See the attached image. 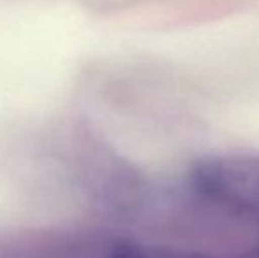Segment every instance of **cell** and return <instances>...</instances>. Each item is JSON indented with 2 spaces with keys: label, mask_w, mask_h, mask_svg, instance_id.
Wrapping results in <instances>:
<instances>
[{
  "label": "cell",
  "mask_w": 259,
  "mask_h": 258,
  "mask_svg": "<svg viewBox=\"0 0 259 258\" xmlns=\"http://www.w3.org/2000/svg\"><path fill=\"white\" fill-rule=\"evenodd\" d=\"M64 258H259V248L249 249L245 253L221 256L205 251H194V249L143 244L131 239L108 237L89 242V244L83 242V244L71 246V249L65 251Z\"/></svg>",
  "instance_id": "1"
},
{
  "label": "cell",
  "mask_w": 259,
  "mask_h": 258,
  "mask_svg": "<svg viewBox=\"0 0 259 258\" xmlns=\"http://www.w3.org/2000/svg\"><path fill=\"white\" fill-rule=\"evenodd\" d=\"M249 217H252V219L259 221V190H257L256 200H254V205H252V210H250V216Z\"/></svg>",
  "instance_id": "2"
}]
</instances>
